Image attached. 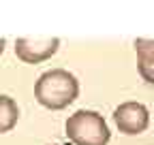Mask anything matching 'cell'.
Wrapping results in <instances>:
<instances>
[{
	"mask_svg": "<svg viewBox=\"0 0 154 145\" xmlns=\"http://www.w3.org/2000/svg\"><path fill=\"white\" fill-rule=\"evenodd\" d=\"M77 96H79V81L66 68L45 70L34 83V98L38 100V105L51 111L69 107Z\"/></svg>",
	"mask_w": 154,
	"mask_h": 145,
	"instance_id": "6da1fadb",
	"label": "cell"
},
{
	"mask_svg": "<svg viewBox=\"0 0 154 145\" xmlns=\"http://www.w3.org/2000/svg\"><path fill=\"white\" fill-rule=\"evenodd\" d=\"M64 130L69 141L75 145H107L111 137L103 115L90 109H79L73 115H69Z\"/></svg>",
	"mask_w": 154,
	"mask_h": 145,
	"instance_id": "7a4b0ae2",
	"label": "cell"
},
{
	"mask_svg": "<svg viewBox=\"0 0 154 145\" xmlns=\"http://www.w3.org/2000/svg\"><path fill=\"white\" fill-rule=\"evenodd\" d=\"M113 122L124 135H141L150 126V111L141 102H122L113 111Z\"/></svg>",
	"mask_w": 154,
	"mask_h": 145,
	"instance_id": "3957f363",
	"label": "cell"
},
{
	"mask_svg": "<svg viewBox=\"0 0 154 145\" xmlns=\"http://www.w3.org/2000/svg\"><path fill=\"white\" fill-rule=\"evenodd\" d=\"M60 47V39H17L15 41V56L26 64H38L51 58Z\"/></svg>",
	"mask_w": 154,
	"mask_h": 145,
	"instance_id": "277c9868",
	"label": "cell"
},
{
	"mask_svg": "<svg viewBox=\"0 0 154 145\" xmlns=\"http://www.w3.org/2000/svg\"><path fill=\"white\" fill-rule=\"evenodd\" d=\"M135 51H137V70L141 79L154 85V39H137Z\"/></svg>",
	"mask_w": 154,
	"mask_h": 145,
	"instance_id": "5b68a950",
	"label": "cell"
},
{
	"mask_svg": "<svg viewBox=\"0 0 154 145\" xmlns=\"http://www.w3.org/2000/svg\"><path fill=\"white\" fill-rule=\"evenodd\" d=\"M19 120V107L11 96L0 94V135L9 132Z\"/></svg>",
	"mask_w": 154,
	"mask_h": 145,
	"instance_id": "8992f818",
	"label": "cell"
},
{
	"mask_svg": "<svg viewBox=\"0 0 154 145\" xmlns=\"http://www.w3.org/2000/svg\"><path fill=\"white\" fill-rule=\"evenodd\" d=\"M5 45H7V41L2 39V36H0V53H2V51H5Z\"/></svg>",
	"mask_w": 154,
	"mask_h": 145,
	"instance_id": "52a82bcc",
	"label": "cell"
}]
</instances>
